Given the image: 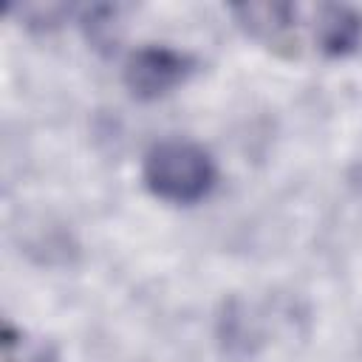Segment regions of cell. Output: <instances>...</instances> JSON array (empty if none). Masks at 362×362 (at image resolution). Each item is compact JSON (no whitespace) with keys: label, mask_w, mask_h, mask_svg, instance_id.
I'll return each mask as SVG.
<instances>
[{"label":"cell","mask_w":362,"mask_h":362,"mask_svg":"<svg viewBox=\"0 0 362 362\" xmlns=\"http://www.w3.org/2000/svg\"><path fill=\"white\" fill-rule=\"evenodd\" d=\"M141 175L156 198L170 204H195L209 195L218 170L201 144L187 139H164L147 150Z\"/></svg>","instance_id":"obj_1"},{"label":"cell","mask_w":362,"mask_h":362,"mask_svg":"<svg viewBox=\"0 0 362 362\" xmlns=\"http://www.w3.org/2000/svg\"><path fill=\"white\" fill-rule=\"evenodd\" d=\"M195 62L170 48V45H144L136 48L124 62V85L136 99H161L184 85L192 74Z\"/></svg>","instance_id":"obj_2"},{"label":"cell","mask_w":362,"mask_h":362,"mask_svg":"<svg viewBox=\"0 0 362 362\" xmlns=\"http://www.w3.org/2000/svg\"><path fill=\"white\" fill-rule=\"evenodd\" d=\"M317 48L328 57H348L362 45V14L342 3H325L314 17Z\"/></svg>","instance_id":"obj_3"},{"label":"cell","mask_w":362,"mask_h":362,"mask_svg":"<svg viewBox=\"0 0 362 362\" xmlns=\"http://www.w3.org/2000/svg\"><path fill=\"white\" fill-rule=\"evenodd\" d=\"M238 23L263 42H283L294 25L297 8L291 3H240L232 6Z\"/></svg>","instance_id":"obj_4"}]
</instances>
